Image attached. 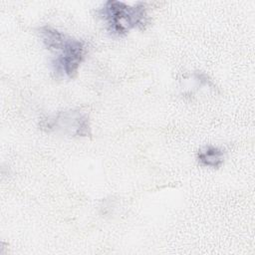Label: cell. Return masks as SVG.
<instances>
[{"label":"cell","instance_id":"cell-2","mask_svg":"<svg viewBox=\"0 0 255 255\" xmlns=\"http://www.w3.org/2000/svg\"><path fill=\"white\" fill-rule=\"evenodd\" d=\"M107 31L116 37H123L132 29L145 30L149 25V17L145 5L138 2L128 5L117 0H109L99 10Z\"/></svg>","mask_w":255,"mask_h":255},{"label":"cell","instance_id":"cell-4","mask_svg":"<svg viewBox=\"0 0 255 255\" xmlns=\"http://www.w3.org/2000/svg\"><path fill=\"white\" fill-rule=\"evenodd\" d=\"M226 152L223 148L215 145H204L196 154V159L199 165L213 169H219L225 160Z\"/></svg>","mask_w":255,"mask_h":255},{"label":"cell","instance_id":"cell-1","mask_svg":"<svg viewBox=\"0 0 255 255\" xmlns=\"http://www.w3.org/2000/svg\"><path fill=\"white\" fill-rule=\"evenodd\" d=\"M39 33L45 47L52 52H57L52 60L53 72L57 77L73 79L88 53L86 43L69 37L50 25L40 27Z\"/></svg>","mask_w":255,"mask_h":255},{"label":"cell","instance_id":"cell-3","mask_svg":"<svg viewBox=\"0 0 255 255\" xmlns=\"http://www.w3.org/2000/svg\"><path fill=\"white\" fill-rule=\"evenodd\" d=\"M39 128L47 133H57L70 137H88L92 135L91 124L87 114L68 110L42 119Z\"/></svg>","mask_w":255,"mask_h":255}]
</instances>
